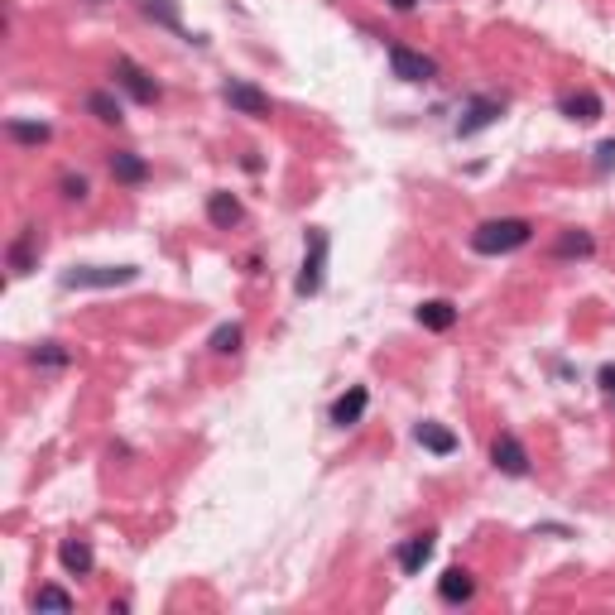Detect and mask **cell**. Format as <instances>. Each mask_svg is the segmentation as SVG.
<instances>
[{"mask_svg":"<svg viewBox=\"0 0 615 615\" xmlns=\"http://www.w3.org/2000/svg\"><path fill=\"white\" fill-rule=\"evenodd\" d=\"M303 269H298V279H294V294L298 298H313L318 288H322V279H328V250H332V241H328V231L322 227H308V236H303Z\"/></svg>","mask_w":615,"mask_h":615,"instance_id":"7a4b0ae2","label":"cell"},{"mask_svg":"<svg viewBox=\"0 0 615 615\" xmlns=\"http://www.w3.org/2000/svg\"><path fill=\"white\" fill-rule=\"evenodd\" d=\"M418 322L428 332H448L452 322H457V308L448 298H428V303H418Z\"/></svg>","mask_w":615,"mask_h":615,"instance_id":"e0dca14e","label":"cell"},{"mask_svg":"<svg viewBox=\"0 0 615 615\" xmlns=\"http://www.w3.org/2000/svg\"><path fill=\"white\" fill-rule=\"evenodd\" d=\"M34 610H73V596L63 587H39L34 591Z\"/></svg>","mask_w":615,"mask_h":615,"instance_id":"cb8c5ba5","label":"cell"},{"mask_svg":"<svg viewBox=\"0 0 615 615\" xmlns=\"http://www.w3.org/2000/svg\"><path fill=\"white\" fill-rule=\"evenodd\" d=\"M591 250H596V241H591L587 231H562L558 241H553V255H558V260H587Z\"/></svg>","mask_w":615,"mask_h":615,"instance_id":"d6986e66","label":"cell"},{"mask_svg":"<svg viewBox=\"0 0 615 615\" xmlns=\"http://www.w3.org/2000/svg\"><path fill=\"white\" fill-rule=\"evenodd\" d=\"M111 77H116V87H126L135 101H140V106H154V101H159L164 92H159V82H154L149 73L135 58H116V67H111Z\"/></svg>","mask_w":615,"mask_h":615,"instance_id":"277c9868","label":"cell"},{"mask_svg":"<svg viewBox=\"0 0 615 615\" xmlns=\"http://www.w3.org/2000/svg\"><path fill=\"white\" fill-rule=\"evenodd\" d=\"M490 461H495V471H505V476H529V452L515 433H500L490 442Z\"/></svg>","mask_w":615,"mask_h":615,"instance_id":"52a82bcc","label":"cell"},{"mask_svg":"<svg viewBox=\"0 0 615 615\" xmlns=\"http://www.w3.org/2000/svg\"><path fill=\"white\" fill-rule=\"evenodd\" d=\"M140 10L149 15L154 25H164V29L183 34V20H178V5H174V0H140Z\"/></svg>","mask_w":615,"mask_h":615,"instance_id":"7402d4cb","label":"cell"},{"mask_svg":"<svg viewBox=\"0 0 615 615\" xmlns=\"http://www.w3.org/2000/svg\"><path fill=\"white\" fill-rule=\"evenodd\" d=\"M87 111L96 116L101 126H121L126 116H121V101H116L111 92H87Z\"/></svg>","mask_w":615,"mask_h":615,"instance_id":"44dd1931","label":"cell"},{"mask_svg":"<svg viewBox=\"0 0 615 615\" xmlns=\"http://www.w3.org/2000/svg\"><path fill=\"white\" fill-rule=\"evenodd\" d=\"M207 221H212V227H221V231H231L236 221H241V202H236L231 193H212L207 197Z\"/></svg>","mask_w":615,"mask_h":615,"instance_id":"ac0fdd59","label":"cell"},{"mask_svg":"<svg viewBox=\"0 0 615 615\" xmlns=\"http://www.w3.org/2000/svg\"><path fill=\"white\" fill-rule=\"evenodd\" d=\"M140 269L135 265H87V269H67L58 279L63 288H121V284H135Z\"/></svg>","mask_w":615,"mask_h":615,"instance_id":"3957f363","label":"cell"},{"mask_svg":"<svg viewBox=\"0 0 615 615\" xmlns=\"http://www.w3.org/2000/svg\"><path fill=\"white\" fill-rule=\"evenodd\" d=\"M385 54H389V67H395L399 82H433L438 77V63L423 58L418 48H408V44H389Z\"/></svg>","mask_w":615,"mask_h":615,"instance_id":"5b68a950","label":"cell"},{"mask_svg":"<svg viewBox=\"0 0 615 615\" xmlns=\"http://www.w3.org/2000/svg\"><path fill=\"white\" fill-rule=\"evenodd\" d=\"M111 178L135 187V183H145V178H149V164L140 159V154H130V149H116V154H111Z\"/></svg>","mask_w":615,"mask_h":615,"instance_id":"9a60e30c","label":"cell"},{"mask_svg":"<svg viewBox=\"0 0 615 615\" xmlns=\"http://www.w3.org/2000/svg\"><path fill=\"white\" fill-rule=\"evenodd\" d=\"M601 389H606L610 404H615V366H606V370H601Z\"/></svg>","mask_w":615,"mask_h":615,"instance_id":"83f0119b","label":"cell"},{"mask_svg":"<svg viewBox=\"0 0 615 615\" xmlns=\"http://www.w3.org/2000/svg\"><path fill=\"white\" fill-rule=\"evenodd\" d=\"M389 5H395V10H414L418 0H389Z\"/></svg>","mask_w":615,"mask_h":615,"instance_id":"f1b7e54d","label":"cell"},{"mask_svg":"<svg viewBox=\"0 0 615 615\" xmlns=\"http://www.w3.org/2000/svg\"><path fill=\"white\" fill-rule=\"evenodd\" d=\"M558 111L568 116V121H582L587 126V121H601L606 106H601V96H596V92H568V96L558 101Z\"/></svg>","mask_w":615,"mask_h":615,"instance_id":"4fadbf2b","label":"cell"},{"mask_svg":"<svg viewBox=\"0 0 615 615\" xmlns=\"http://www.w3.org/2000/svg\"><path fill=\"white\" fill-rule=\"evenodd\" d=\"M10 269L15 275H29L34 265H39V227H25L20 236H15V246H10Z\"/></svg>","mask_w":615,"mask_h":615,"instance_id":"8fae6325","label":"cell"},{"mask_svg":"<svg viewBox=\"0 0 615 615\" xmlns=\"http://www.w3.org/2000/svg\"><path fill=\"white\" fill-rule=\"evenodd\" d=\"M366 404H370L366 385H351L347 395H341V399L332 404V423H337V428H356V423L366 418Z\"/></svg>","mask_w":615,"mask_h":615,"instance_id":"9c48e42d","label":"cell"},{"mask_svg":"<svg viewBox=\"0 0 615 615\" xmlns=\"http://www.w3.org/2000/svg\"><path fill=\"white\" fill-rule=\"evenodd\" d=\"M212 351L217 356H236L241 351V328H236V322H221V328L212 332Z\"/></svg>","mask_w":615,"mask_h":615,"instance_id":"603a6c76","label":"cell"},{"mask_svg":"<svg viewBox=\"0 0 615 615\" xmlns=\"http://www.w3.org/2000/svg\"><path fill=\"white\" fill-rule=\"evenodd\" d=\"M29 361H34V366H67L73 356H67V351L58 347V341H44V347H34V351H29Z\"/></svg>","mask_w":615,"mask_h":615,"instance_id":"d4e9b609","label":"cell"},{"mask_svg":"<svg viewBox=\"0 0 615 615\" xmlns=\"http://www.w3.org/2000/svg\"><path fill=\"white\" fill-rule=\"evenodd\" d=\"M529 236H534V221H524V217L481 221V227L471 231V250L476 255H509V250L529 246Z\"/></svg>","mask_w":615,"mask_h":615,"instance_id":"6da1fadb","label":"cell"},{"mask_svg":"<svg viewBox=\"0 0 615 615\" xmlns=\"http://www.w3.org/2000/svg\"><path fill=\"white\" fill-rule=\"evenodd\" d=\"M58 558H63V568L73 572V577H87V572H92V562H96L87 539H67L63 549H58Z\"/></svg>","mask_w":615,"mask_h":615,"instance_id":"2e32d148","label":"cell"},{"mask_svg":"<svg viewBox=\"0 0 615 615\" xmlns=\"http://www.w3.org/2000/svg\"><path fill=\"white\" fill-rule=\"evenodd\" d=\"M438 596H442V601H448V606H461V601H471V596H476V577H471L467 568H448V572L438 577Z\"/></svg>","mask_w":615,"mask_h":615,"instance_id":"30bf717a","label":"cell"},{"mask_svg":"<svg viewBox=\"0 0 615 615\" xmlns=\"http://www.w3.org/2000/svg\"><path fill=\"white\" fill-rule=\"evenodd\" d=\"M500 111H505L500 96H471V101H467V116L457 121V135H476V130L495 126V116H500Z\"/></svg>","mask_w":615,"mask_h":615,"instance_id":"ba28073f","label":"cell"},{"mask_svg":"<svg viewBox=\"0 0 615 615\" xmlns=\"http://www.w3.org/2000/svg\"><path fill=\"white\" fill-rule=\"evenodd\" d=\"M221 101H227L231 111H241V116H255V121H269L275 116V106H269V96L260 92V87H250V82H227L221 87Z\"/></svg>","mask_w":615,"mask_h":615,"instance_id":"8992f818","label":"cell"},{"mask_svg":"<svg viewBox=\"0 0 615 615\" xmlns=\"http://www.w3.org/2000/svg\"><path fill=\"white\" fill-rule=\"evenodd\" d=\"M414 442H418V448H428L433 457H452L457 452V433H448L442 423H418Z\"/></svg>","mask_w":615,"mask_h":615,"instance_id":"5bb4252c","label":"cell"},{"mask_svg":"<svg viewBox=\"0 0 615 615\" xmlns=\"http://www.w3.org/2000/svg\"><path fill=\"white\" fill-rule=\"evenodd\" d=\"M610 168H615V140L596 145V174H610Z\"/></svg>","mask_w":615,"mask_h":615,"instance_id":"4316f807","label":"cell"},{"mask_svg":"<svg viewBox=\"0 0 615 615\" xmlns=\"http://www.w3.org/2000/svg\"><path fill=\"white\" fill-rule=\"evenodd\" d=\"M58 187H63V197H67V202H82V197H87V178H82V174H63V183H58Z\"/></svg>","mask_w":615,"mask_h":615,"instance_id":"484cf974","label":"cell"},{"mask_svg":"<svg viewBox=\"0 0 615 615\" xmlns=\"http://www.w3.org/2000/svg\"><path fill=\"white\" fill-rule=\"evenodd\" d=\"M5 135H10V140H20V145H48V135H54V130H48L44 121H20V116H10Z\"/></svg>","mask_w":615,"mask_h":615,"instance_id":"ffe728a7","label":"cell"},{"mask_svg":"<svg viewBox=\"0 0 615 615\" xmlns=\"http://www.w3.org/2000/svg\"><path fill=\"white\" fill-rule=\"evenodd\" d=\"M428 558H433V534H414V539L399 543V568H404V577H418L423 568H428Z\"/></svg>","mask_w":615,"mask_h":615,"instance_id":"7c38bea8","label":"cell"}]
</instances>
